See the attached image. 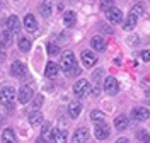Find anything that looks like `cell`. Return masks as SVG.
Listing matches in <instances>:
<instances>
[{
  "label": "cell",
  "mask_w": 150,
  "mask_h": 143,
  "mask_svg": "<svg viewBox=\"0 0 150 143\" xmlns=\"http://www.w3.org/2000/svg\"><path fill=\"white\" fill-rule=\"evenodd\" d=\"M137 138H138L142 143H150V133L149 131H145V130L137 131Z\"/></svg>",
  "instance_id": "obj_25"
},
{
  "label": "cell",
  "mask_w": 150,
  "mask_h": 143,
  "mask_svg": "<svg viewBox=\"0 0 150 143\" xmlns=\"http://www.w3.org/2000/svg\"><path fill=\"white\" fill-rule=\"evenodd\" d=\"M4 60H5V55L2 53V55H0V61H4Z\"/></svg>",
  "instance_id": "obj_38"
},
{
  "label": "cell",
  "mask_w": 150,
  "mask_h": 143,
  "mask_svg": "<svg viewBox=\"0 0 150 143\" xmlns=\"http://www.w3.org/2000/svg\"><path fill=\"white\" fill-rule=\"evenodd\" d=\"M33 99H34V101H33V106H34L36 109H38L41 104H43V95H34Z\"/></svg>",
  "instance_id": "obj_30"
},
{
  "label": "cell",
  "mask_w": 150,
  "mask_h": 143,
  "mask_svg": "<svg viewBox=\"0 0 150 143\" xmlns=\"http://www.w3.org/2000/svg\"><path fill=\"white\" fill-rule=\"evenodd\" d=\"M5 26H7V29H9L10 32H19L21 24H19L17 15H9V19H7V22H5Z\"/></svg>",
  "instance_id": "obj_15"
},
{
  "label": "cell",
  "mask_w": 150,
  "mask_h": 143,
  "mask_svg": "<svg viewBox=\"0 0 150 143\" xmlns=\"http://www.w3.org/2000/svg\"><path fill=\"white\" fill-rule=\"evenodd\" d=\"M91 44H92V48L97 49V51H104V49H106V41H104V38H101V36H94V38L91 39Z\"/></svg>",
  "instance_id": "obj_21"
},
{
  "label": "cell",
  "mask_w": 150,
  "mask_h": 143,
  "mask_svg": "<svg viewBox=\"0 0 150 143\" xmlns=\"http://www.w3.org/2000/svg\"><path fill=\"white\" fill-rule=\"evenodd\" d=\"M137 20H138V17L137 15H133V14H128V17H126V20H125V31H131V29H135V26H137Z\"/></svg>",
  "instance_id": "obj_24"
},
{
  "label": "cell",
  "mask_w": 150,
  "mask_h": 143,
  "mask_svg": "<svg viewBox=\"0 0 150 143\" xmlns=\"http://www.w3.org/2000/svg\"><path fill=\"white\" fill-rule=\"evenodd\" d=\"M24 73H26V67H24V63H21V61H14L12 67H10V75L12 77H22Z\"/></svg>",
  "instance_id": "obj_12"
},
{
  "label": "cell",
  "mask_w": 150,
  "mask_h": 143,
  "mask_svg": "<svg viewBox=\"0 0 150 143\" xmlns=\"http://www.w3.org/2000/svg\"><path fill=\"white\" fill-rule=\"evenodd\" d=\"M99 94H101V89L96 85V87L92 89V95H94V97H99Z\"/></svg>",
  "instance_id": "obj_34"
},
{
  "label": "cell",
  "mask_w": 150,
  "mask_h": 143,
  "mask_svg": "<svg viewBox=\"0 0 150 143\" xmlns=\"http://www.w3.org/2000/svg\"><path fill=\"white\" fill-rule=\"evenodd\" d=\"M75 22H77V14H75L74 10H68V12H65V15H63V24H65L67 27H72V26H75Z\"/></svg>",
  "instance_id": "obj_20"
},
{
  "label": "cell",
  "mask_w": 150,
  "mask_h": 143,
  "mask_svg": "<svg viewBox=\"0 0 150 143\" xmlns=\"http://www.w3.org/2000/svg\"><path fill=\"white\" fill-rule=\"evenodd\" d=\"M116 143H131V142L128 140V138H118V140H116Z\"/></svg>",
  "instance_id": "obj_35"
},
{
  "label": "cell",
  "mask_w": 150,
  "mask_h": 143,
  "mask_svg": "<svg viewBox=\"0 0 150 143\" xmlns=\"http://www.w3.org/2000/svg\"><path fill=\"white\" fill-rule=\"evenodd\" d=\"M50 140H51V143H67L68 135H67L65 130H58V128H55V130L51 131V135H50Z\"/></svg>",
  "instance_id": "obj_7"
},
{
  "label": "cell",
  "mask_w": 150,
  "mask_h": 143,
  "mask_svg": "<svg viewBox=\"0 0 150 143\" xmlns=\"http://www.w3.org/2000/svg\"><path fill=\"white\" fill-rule=\"evenodd\" d=\"M33 97H34V92H33V89H31V87H29V85L21 87L19 95H17V99H19V102H21V104H28Z\"/></svg>",
  "instance_id": "obj_6"
},
{
  "label": "cell",
  "mask_w": 150,
  "mask_h": 143,
  "mask_svg": "<svg viewBox=\"0 0 150 143\" xmlns=\"http://www.w3.org/2000/svg\"><path fill=\"white\" fill-rule=\"evenodd\" d=\"M60 53V46L56 43H48V55L50 56H56Z\"/></svg>",
  "instance_id": "obj_27"
},
{
  "label": "cell",
  "mask_w": 150,
  "mask_h": 143,
  "mask_svg": "<svg viewBox=\"0 0 150 143\" xmlns=\"http://www.w3.org/2000/svg\"><path fill=\"white\" fill-rule=\"evenodd\" d=\"M99 29H103V31L106 32V34H112V32H114V31H112L111 27H108L106 24H99Z\"/></svg>",
  "instance_id": "obj_32"
},
{
  "label": "cell",
  "mask_w": 150,
  "mask_h": 143,
  "mask_svg": "<svg viewBox=\"0 0 150 143\" xmlns=\"http://www.w3.org/2000/svg\"><path fill=\"white\" fill-rule=\"evenodd\" d=\"M24 27L28 29L29 32H34L38 29V22H36V19H34L33 14H28V15L24 17Z\"/></svg>",
  "instance_id": "obj_17"
},
{
  "label": "cell",
  "mask_w": 150,
  "mask_h": 143,
  "mask_svg": "<svg viewBox=\"0 0 150 143\" xmlns=\"http://www.w3.org/2000/svg\"><path fill=\"white\" fill-rule=\"evenodd\" d=\"M14 101H16V90H14L12 87H4V89L0 90V104L5 106L9 111H12Z\"/></svg>",
  "instance_id": "obj_2"
},
{
  "label": "cell",
  "mask_w": 150,
  "mask_h": 143,
  "mask_svg": "<svg viewBox=\"0 0 150 143\" xmlns=\"http://www.w3.org/2000/svg\"><path fill=\"white\" fill-rule=\"evenodd\" d=\"M114 126H116V130H120V131H123V130H126L128 126H130V121H128V118L125 114L118 116L116 119H114Z\"/></svg>",
  "instance_id": "obj_19"
},
{
  "label": "cell",
  "mask_w": 150,
  "mask_h": 143,
  "mask_svg": "<svg viewBox=\"0 0 150 143\" xmlns=\"http://www.w3.org/2000/svg\"><path fill=\"white\" fill-rule=\"evenodd\" d=\"M80 111H82V104L79 101H72L68 104V114H70V118H79Z\"/></svg>",
  "instance_id": "obj_18"
},
{
  "label": "cell",
  "mask_w": 150,
  "mask_h": 143,
  "mask_svg": "<svg viewBox=\"0 0 150 143\" xmlns=\"http://www.w3.org/2000/svg\"><path fill=\"white\" fill-rule=\"evenodd\" d=\"M62 68L68 77H75L79 75V68H77V60H75V55L72 51H67L63 53V58H62Z\"/></svg>",
  "instance_id": "obj_1"
},
{
  "label": "cell",
  "mask_w": 150,
  "mask_h": 143,
  "mask_svg": "<svg viewBox=\"0 0 150 143\" xmlns=\"http://www.w3.org/2000/svg\"><path fill=\"white\" fill-rule=\"evenodd\" d=\"M140 56L143 58L145 61H150V51H149V49H143V51H142V55H140Z\"/></svg>",
  "instance_id": "obj_33"
},
{
  "label": "cell",
  "mask_w": 150,
  "mask_h": 143,
  "mask_svg": "<svg viewBox=\"0 0 150 143\" xmlns=\"http://www.w3.org/2000/svg\"><path fill=\"white\" fill-rule=\"evenodd\" d=\"M19 49L21 51H29L31 49V41L28 38H21L19 39Z\"/></svg>",
  "instance_id": "obj_26"
},
{
  "label": "cell",
  "mask_w": 150,
  "mask_h": 143,
  "mask_svg": "<svg viewBox=\"0 0 150 143\" xmlns=\"http://www.w3.org/2000/svg\"><path fill=\"white\" fill-rule=\"evenodd\" d=\"M2 142L4 143H16L17 142V140H16V133H14V130H10V128L4 130V133H2Z\"/></svg>",
  "instance_id": "obj_23"
},
{
  "label": "cell",
  "mask_w": 150,
  "mask_h": 143,
  "mask_svg": "<svg viewBox=\"0 0 150 143\" xmlns=\"http://www.w3.org/2000/svg\"><path fill=\"white\" fill-rule=\"evenodd\" d=\"M106 17H108V20L111 24H120L123 20V12L120 9H116V7H112V9H109L106 12Z\"/></svg>",
  "instance_id": "obj_11"
},
{
  "label": "cell",
  "mask_w": 150,
  "mask_h": 143,
  "mask_svg": "<svg viewBox=\"0 0 150 143\" xmlns=\"http://www.w3.org/2000/svg\"><path fill=\"white\" fill-rule=\"evenodd\" d=\"M91 92V84L85 80V78H80V80H77L74 85V94L77 95V97H85V95Z\"/></svg>",
  "instance_id": "obj_3"
},
{
  "label": "cell",
  "mask_w": 150,
  "mask_h": 143,
  "mask_svg": "<svg viewBox=\"0 0 150 143\" xmlns=\"http://www.w3.org/2000/svg\"><path fill=\"white\" fill-rule=\"evenodd\" d=\"M101 77H103V70H96V72L92 73V78H94V82H97V85H99Z\"/></svg>",
  "instance_id": "obj_31"
},
{
  "label": "cell",
  "mask_w": 150,
  "mask_h": 143,
  "mask_svg": "<svg viewBox=\"0 0 150 143\" xmlns=\"http://www.w3.org/2000/svg\"><path fill=\"white\" fill-rule=\"evenodd\" d=\"M112 7H114V2H112V0H101V10L108 12V10L112 9Z\"/></svg>",
  "instance_id": "obj_29"
},
{
  "label": "cell",
  "mask_w": 150,
  "mask_h": 143,
  "mask_svg": "<svg viewBox=\"0 0 150 143\" xmlns=\"http://www.w3.org/2000/svg\"><path fill=\"white\" fill-rule=\"evenodd\" d=\"M104 90H106V94H109V95L118 94V90H120L118 80L114 77H106V80H104Z\"/></svg>",
  "instance_id": "obj_4"
},
{
  "label": "cell",
  "mask_w": 150,
  "mask_h": 143,
  "mask_svg": "<svg viewBox=\"0 0 150 143\" xmlns=\"http://www.w3.org/2000/svg\"><path fill=\"white\" fill-rule=\"evenodd\" d=\"M131 118H133L135 121H147L150 118V111L147 107H135V109L131 111Z\"/></svg>",
  "instance_id": "obj_8"
},
{
  "label": "cell",
  "mask_w": 150,
  "mask_h": 143,
  "mask_svg": "<svg viewBox=\"0 0 150 143\" xmlns=\"http://www.w3.org/2000/svg\"><path fill=\"white\" fill-rule=\"evenodd\" d=\"M36 143H48V142H46V138H45V136H39V138L36 140Z\"/></svg>",
  "instance_id": "obj_37"
},
{
  "label": "cell",
  "mask_w": 150,
  "mask_h": 143,
  "mask_svg": "<svg viewBox=\"0 0 150 143\" xmlns=\"http://www.w3.org/2000/svg\"><path fill=\"white\" fill-rule=\"evenodd\" d=\"M51 12H53V2H51V0H45V2L39 5V14H41L43 17H50Z\"/></svg>",
  "instance_id": "obj_14"
},
{
  "label": "cell",
  "mask_w": 150,
  "mask_h": 143,
  "mask_svg": "<svg viewBox=\"0 0 150 143\" xmlns=\"http://www.w3.org/2000/svg\"><path fill=\"white\" fill-rule=\"evenodd\" d=\"M89 140V130L87 128H77L74 136H72V143H85Z\"/></svg>",
  "instance_id": "obj_10"
},
{
  "label": "cell",
  "mask_w": 150,
  "mask_h": 143,
  "mask_svg": "<svg viewBox=\"0 0 150 143\" xmlns=\"http://www.w3.org/2000/svg\"><path fill=\"white\" fill-rule=\"evenodd\" d=\"M91 119H92V121H96V123H99V121H104V113L97 111V109H94L92 113H91Z\"/></svg>",
  "instance_id": "obj_28"
},
{
  "label": "cell",
  "mask_w": 150,
  "mask_h": 143,
  "mask_svg": "<svg viewBox=\"0 0 150 143\" xmlns=\"http://www.w3.org/2000/svg\"><path fill=\"white\" fill-rule=\"evenodd\" d=\"M12 34H14V32H10L9 29L2 31V36H0V48H9L10 44H12Z\"/></svg>",
  "instance_id": "obj_16"
},
{
  "label": "cell",
  "mask_w": 150,
  "mask_h": 143,
  "mask_svg": "<svg viewBox=\"0 0 150 143\" xmlns=\"http://www.w3.org/2000/svg\"><path fill=\"white\" fill-rule=\"evenodd\" d=\"M94 133H96L97 140H106L109 136V133H111V130H109V126L104 121H99V123L96 124V128H94Z\"/></svg>",
  "instance_id": "obj_5"
},
{
  "label": "cell",
  "mask_w": 150,
  "mask_h": 143,
  "mask_svg": "<svg viewBox=\"0 0 150 143\" xmlns=\"http://www.w3.org/2000/svg\"><path fill=\"white\" fill-rule=\"evenodd\" d=\"M29 123L33 124V126H39V124L43 123V113H39V111L29 113Z\"/></svg>",
  "instance_id": "obj_22"
},
{
  "label": "cell",
  "mask_w": 150,
  "mask_h": 143,
  "mask_svg": "<svg viewBox=\"0 0 150 143\" xmlns=\"http://www.w3.org/2000/svg\"><path fill=\"white\" fill-rule=\"evenodd\" d=\"M58 65H56L55 61H48L46 63V68H45V75L48 77V78H56L58 77Z\"/></svg>",
  "instance_id": "obj_13"
},
{
  "label": "cell",
  "mask_w": 150,
  "mask_h": 143,
  "mask_svg": "<svg viewBox=\"0 0 150 143\" xmlns=\"http://www.w3.org/2000/svg\"><path fill=\"white\" fill-rule=\"evenodd\" d=\"M48 130H50V124H45V126H43V130H41V133H43V135H41V136H45V133H46V131H48Z\"/></svg>",
  "instance_id": "obj_36"
},
{
  "label": "cell",
  "mask_w": 150,
  "mask_h": 143,
  "mask_svg": "<svg viewBox=\"0 0 150 143\" xmlns=\"http://www.w3.org/2000/svg\"><path fill=\"white\" fill-rule=\"evenodd\" d=\"M80 58H82V63H84V67H87V68L94 67V65H96V61H97L96 55H94L92 51H89V49H82Z\"/></svg>",
  "instance_id": "obj_9"
}]
</instances>
